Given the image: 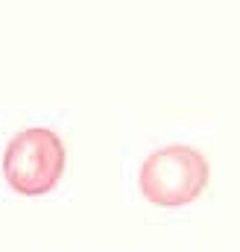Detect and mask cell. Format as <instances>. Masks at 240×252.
<instances>
[{"mask_svg": "<svg viewBox=\"0 0 240 252\" xmlns=\"http://www.w3.org/2000/svg\"><path fill=\"white\" fill-rule=\"evenodd\" d=\"M208 176H211V167L199 150L173 144V147L155 150L141 164L138 185L147 202L179 208V205L193 202L205 190Z\"/></svg>", "mask_w": 240, "mask_h": 252, "instance_id": "cell-2", "label": "cell"}, {"mask_svg": "<svg viewBox=\"0 0 240 252\" xmlns=\"http://www.w3.org/2000/svg\"><path fill=\"white\" fill-rule=\"evenodd\" d=\"M67 164L61 138L47 126L18 132L3 153V176L21 196H44L59 185Z\"/></svg>", "mask_w": 240, "mask_h": 252, "instance_id": "cell-1", "label": "cell"}]
</instances>
